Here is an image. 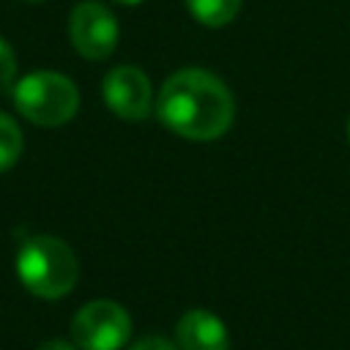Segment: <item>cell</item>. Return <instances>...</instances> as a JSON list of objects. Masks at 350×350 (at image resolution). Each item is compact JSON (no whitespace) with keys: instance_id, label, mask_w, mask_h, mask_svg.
<instances>
[{"instance_id":"52a82bcc","label":"cell","mask_w":350,"mask_h":350,"mask_svg":"<svg viewBox=\"0 0 350 350\" xmlns=\"http://www.w3.org/2000/svg\"><path fill=\"white\" fill-rule=\"evenodd\" d=\"M180 350H230L227 325L208 309H189L175 325Z\"/></svg>"},{"instance_id":"4fadbf2b","label":"cell","mask_w":350,"mask_h":350,"mask_svg":"<svg viewBox=\"0 0 350 350\" xmlns=\"http://www.w3.org/2000/svg\"><path fill=\"white\" fill-rule=\"evenodd\" d=\"M112 3H118V5H139L142 0H112Z\"/></svg>"},{"instance_id":"3957f363","label":"cell","mask_w":350,"mask_h":350,"mask_svg":"<svg viewBox=\"0 0 350 350\" xmlns=\"http://www.w3.org/2000/svg\"><path fill=\"white\" fill-rule=\"evenodd\" d=\"M14 107L22 118L36 126H63L79 109V90L77 85L57 71H33L22 77L14 90Z\"/></svg>"},{"instance_id":"277c9868","label":"cell","mask_w":350,"mask_h":350,"mask_svg":"<svg viewBox=\"0 0 350 350\" xmlns=\"http://www.w3.org/2000/svg\"><path fill=\"white\" fill-rule=\"evenodd\" d=\"M131 336L129 312L109 298L88 301L71 320V339L79 350H120Z\"/></svg>"},{"instance_id":"5bb4252c","label":"cell","mask_w":350,"mask_h":350,"mask_svg":"<svg viewBox=\"0 0 350 350\" xmlns=\"http://www.w3.org/2000/svg\"><path fill=\"white\" fill-rule=\"evenodd\" d=\"M347 142H350V120H347Z\"/></svg>"},{"instance_id":"ba28073f","label":"cell","mask_w":350,"mask_h":350,"mask_svg":"<svg viewBox=\"0 0 350 350\" xmlns=\"http://www.w3.org/2000/svg\"><path fill=\"white\" fill-rule=\"evenodd\" d=\"M243 0H186L189 14L205 27H224L241 14Z\"/></svg>"},{"instance_id":"8fae6325","label":"cell","mask_w":350,"mask_h":350,"mask_svg":"<svg viewBox=\"0 0 350 350\" xmlns=\"http://www.w3.org/2000/svg\"><path fill=\"white\" fill-rule=\"evenodd\" d=\"M129 350H178V347L164 336H145V339L134 342Z\"/></svg>"},{"instance_id":"7c38bea8","label":"cell","mask_w":350,"mask_h":350,"mask_svg":"<svg viewBox=\"0 0 350 350\" xmlns=\"http://www.w3.org/2000/svg\"><path fill=\"white\" fill-rule=\"evenodd\" d=\"M38 350H79V347L71 345V342H63V339H49V342H44Z\"/></svg>"},{"instance_id":"8992f818","label":"cell","mask_w":350,"mask_h":350,"mask_svg":"<svg viewBox=\"0 0 350 350\" xmlns=\"http://www.w3.org/2000/svg\"><path fill=\"white\" fill-rule=\"evenodd\" d=\"M101 96L109 112H115L123 120H145L156 107L148 74L139 66H129V63L115 66L104 74Z\"/></svg>"},{"instance_id":"5b68a950","label":"cell","mask_w":350,"mask_h":350,"mask_svg":"<svg viewBox=\"0 0 350 350\" xmlns=\"http://www.w3.org/2000/svg\"><path fill=\"white\" fill-rule=\"evenodd\" d=\"M118 19L98 0H82L68 14L71 46L88 60H107L118 46Z\"/></svg>"},{"instance_id":"30bf717a","label":"cell","mask_w":350,"mask_h":350,"mask_svg":"<svg viewBox=\"0 0 350 350\" xmlns=\"http://www.w3.org/2000/svg\"><path fill=\"white\" fill-rule=\"evenodd\" d=\"M16 77V55L5 38H0V88H8Z\"/></svg>"},{"instance_id":"9c48e42d","label":"cell","mask_w":350,"mask_h":350,"mask_svg":"<svg viewBox=\"0 0 350 350\" xmlns=\"http://www.w3.org/2000/svg\"><path fill=\"white\" fill-rule=\"evenodd\" d=\"M22 148H25L22 129L16 126V120L11 115L0 112V172L11 170L19 161Z\"/></svg>"},{"instance_id":"7a4b0ae2","label":"cell","mask_w":350,"mask_h":350,"mask_svg":"<svg viewBox=\"0 0 350 350\" xmlns=\"http://www.w3.org/2000/svg\"><path fill=\"white\" fill-rule=\"evenodd\" d=\"M16 276L36 298L55 301L74 290L79 279V262L66 241L55 235H33L19 246Z\"/></svg>"},{"instance_id":"9a60e30c","label":"cell","mask_w":350,"mask_h":350,"mask_svg":"<svg viewBox=\"0 0 350 350\" xmlns=\"http://www.w3.org/2000/svg\"><path fill=\"white\" fill-rule=\"evenodd\" d=\"M25 3H44V0H25Z\"/></svg>"},{"instance_id":"6da1fadb","label":"cell","mask_w":350,"mask_h":350,"mask_svg":"<svg viewBox=\"0 0 350 350\" xmlns=\"http://www.w3.org/2000/svg\"><path fill=\"white\" fill-rule=\"evenodd\" d=\"M153 112L172 134L191 142H211L230 131L235 98L216 74L189 66L164 79Z\"/></svg>"}]
</instances>
